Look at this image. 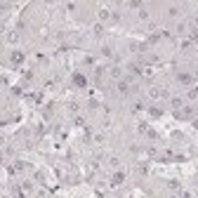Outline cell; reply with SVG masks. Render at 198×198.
I'll return each mask as SVG.
<instances>
[{
  "label": "cell",
  "mask_w": 198,
  "mask_h": 198,
  "mask_svg": "<svg viewBox=\"0 0 198 198\" xmlns=\"http://www.w3.org/2000/svg\"><path fill=\"white\" fill-rule=\"evenodd\" d=\"M97 17H99V21H108L111 19V7H99Z\"/></svg>",
  "instance_id": "obj_1"
},
{
  "label": "cell",
  "mask_w": 198,
  "mask_h": 198,
  "mask_svg": "<svg viewBox=\"0 0 198 198\" xmlns=\"http://www.w3.org/2000/svg\"><path fill=\"white\" fill-rule=\"evenodd\" d=\"M118 92H120V94H127V92H130V80H127V78L118 80Z\"/></svg>",
  "instance_id": "obj_2"
},
{
  "label": "cell",
  "mask_w": 198,
  "mask_h": 198,
  "mask_svg": "<svg viewBox=\"0 0 198 198\" xmlns=\"http://www.w3.org/2000/svg\"><path fill=\"white\" fill-rule=\"evenodd\" d=\"M111 78H120V76H123V71H120V66H111Z\"/></svg>",
  "instance_id": "obj_3"
},
{
  "label": "cell",
  "mask_w": 198,
  "mask_h": 198,
  "mask_svg": "<svg viewBox=\"0 0 198 198\" xmlns=\"http://www.w3.org/2000/svg\"><path fill=\"white\" fill-rule=\"evenodd\" d=\"M179 83L189 85V83H191V76H189V73H179Z\"/></svg>",
  "instance_id": "obj_4"
},
{
  "label": "cell",
  "mask_w": 198,
  "mask_h": 198,
  "mask_svg": "<svg viewBox=\"0 0 198 198\" xmlns=\"http://www.w3.org/2000/svg\"><path fill=\"white\" fill-rule=\"evenodd\" d=\"M104 142H106V137H104V135H97V137H94V144H97V146H101Z\"/></svg>",
  "instance_id": "obj_5"
},
{
  "label": "cell",
  "mask_w": 198,
  "mask_h": 198,
  "mask_svg": "<svg viewBox=\"0 0 198 198\" xmlns=\"http://www.w3.org/2000/svg\"><path fill=\"white\" fill-rule=\"evenodd\" d=\"M5 40H7V43H17V33H7Z\"/></svg>",
  "instance_id": "obj_6"
},
{
  "label": "cell",
  "mask_w": 198,
  "mask_h": 198,
  "mask_svg": "<svg viewBox=\"0 0 198 198\" xmlns=\"http://www.w3.org/2000/svg\"><path fill=\"white\" fill-rule=\"evenodd\" d=\"M170 104H172V108H179V106H182V99H179V97H175Z\"/></svg>",
  "instance_id": "obj_7"
},
{
  "label": "cell",
  "mask_w": 198,
  "mask_h": 198,
  "mask_svg": "<svg viewBox=\"0 0 198 198\" xmlns=\"http://www.w3.org/2000/svg\"><path fill=\"white\" fill-rule=\"evenodd\" d=\"M101 54H104V57H111L113 52H111V47H108V45H104V47H101Z\"/></svg>",
  "instance_id": "obj_8"
},
{
  "label": "cell",
  "mask_w": 198,
  "mask_h": 198,
  "mask_svg": "<svg viewBox=\"0 0 198 198\" xmlns=\"http://www.w3.org/2000/svg\"><path fill=\"white\" fill-rule=\"evenodd\" d=\"M108 165H111V168H118V165H120V161H118L116 156H113V158H111V161H108Z\"/></svg>",
  "instance_id": "obj_9"
}]
</instances>
